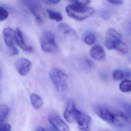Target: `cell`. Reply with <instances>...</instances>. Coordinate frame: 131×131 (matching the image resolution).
<instances>
[{"label":"cell","mask_w":131,"mask_h":131,"mask_svg":"<svg viewBox=\"0 0 131 131\" xmlns=\"http://www.w3.org/2000/svg\"><path fill=\"white\" fill-rule=\"evenodd\" d=\"M66 11L71 18L76 21H81L94 14L95 10L92 7L81 6L73 4L67 5Z\"/></svg>","instance_id":"obj_1"},{"label":"cell","mask_w":131,"mask_h":131,"mask_svg":"<svg viewBox=\"0 0 131 131\" xmlns=\"http://www.w3.org/2000/svg\"><path fill=\"white\" fill-rule=\"evenodd\" d=\"M50 77L58 92H64L68 85V77L67 74L61 69L53 68L50 72Z\"/></svg>","instance_id":"obj_2"},{"label":"cell","mask_w":131,"mask_h":131,"mask_svg":"<svg viewBox=\"0 0 131 131\" xmlns=\"http://www.w3.org/2000/svg\"><path fill=\"white\" fill-rule=\"evenodd\" d=\"M40 44L41 49L44 52L54 53L58 51L55 37L50 32H45L42 34L41 37Z\"/></svg>","instance_id":"obj_3"},{"label":"cell","mask_w":131,"mask_h":131,"mask_svg":"<svg viewBox=\"0 0 131 131\" xmlns=\"http://www.w3.org/2000/svg\"><path fill=\"white\" fill-rule=\"evenodd\" d=\"M23 4L28 8L35 17L38 22L42 23L45 18L40 1L37 0H27L22 1Z\"/></svg>","instance_id":"obj_4"},{"label":"cell","mask_w":131,"mask_h":131,"mask_svg":"<svg viewBox=\"0 0 131 131\" xmlns=\"http://www.w3.org/2000/svg\"><path fill=\"white\" fill-rule=\"evenodd\" d=\"M94 112L99 117L110 124L113 125L115 120V112L112 111L106 106L99 105L94 108Z\"/></svg>","instance_id":"obj_5"},{"label":"cell","mask_w":131,"mask_h":131,"mask_svg":"<svg viewBox=\"0 0 131 131\" xmlns=\"http://www.w3.org/2000/svg\"><path fill=\"white\" fill-rule=\"evenodd\" d=\"M75 121L78 124L79 130L89 131L91 122V118L86 113L77 109L75 117Z\"/></svg>","instance_id":"obj_6"},{"label":"cell","mask_w":131,"mask_h":131,"mask_svg":"<svg viewBox=\"0 0 131 131\" xmlns=\"http://www.w3.org/2000/svg\"><path fill=\"white\" fill-rule=\"evenodd\" d=\"M48 120L57 131H70L69 127L56 113H51L48 116Z\"/></svg>","instance_id":"obj_7"},{"label":"cell","mask_w":131,"mask_h":131,"mask_svg":"<svg viewBox=\"0 0 131 131\" xmlns=\"http://www.w3.org/2000/svg\"><path fill=\"white\" fill-rule=\"evenodd\" d=\"M15 66L18 72L21 75L25 76L30 71L32 63L26 58L20 57L15 61Z\"/></svg>","instance_id":"obj_8"},{"label":"cell","mask_w":131,"mask_h":131,"mask_svg":"<svg viewBox=\"0 0 131 131\" xmlns=\"http://www.w3.org/2000/svg\"><path fill=\"white\" fill-rule=\"evenodd\" d=\"M122 36L121 34L114 29H110L106 34L105 46L109 50L114 48V44L115 42L121 41Z\"/></svg>","instance_id":"obj_9"},{"label":"cell","mask_w":131,"mask_h":131,"mask_svg":"<svg viewBox=\"0 0 131 131\" xmlns=\"http://www.w3.org/2000/svg\"><path fill=\"white\" fill-rule=\"evenodd\" d=\"M77 109L74 101L72 100H68L64 114V118L67 122L72 123L75 121Z\"/></svg>","instance_id":"obj_10"},{"label":"cell","mask_w":131,"mask_h":131,"mask_svg":"<svg viewBox=\"0 0 131 131\" xmlns=\"http://www.w3.org/2000/svg\"><path fill=\"white\" fill-rule=\"evenodd\" d=\"M15 40L17 45L25 51L31 52L33 50L32 46L26 43L23 33L19 28H17L15 32Z\"/></svg>","instance_id":"obj_11"},{"label":"cell","mask_w":131,"mask_h":131,"mask_svg":"<svg viewBox=\"0 0 131 131\" xmlns=\"http://www.w3.org/2000/svg\"><path fill=\"white\" fill-rule=\"evenodd\" d=\"M130 118L125 113L121 111H115V120L113 125L119 127H124L128 124Z\"/></svg>","instance_id":"obj_12"},{"label":"cell","mask_w":131,"mask_h":131,"mask_svg":"<svg viewBox=\"0 0 131 131\" xmlns=\"http://www.w3.org/2000/svg\"><path fill=\"white\" fill-rule=\"evenodd\" d=\"M90 55L92 58L97 61H103L106 57L105 51L100 45H95L93 47L90 51Z\"/></svg>","instance_id":"obj_13"},{"label":"cell","mask_w":131,"mask_h":131,"mask_svg":"<svg viewBox=\"0 0 131 131\" xmlns=\"http://www.w3.org/2000/svg\"><path fill=\"white\" fill-rule=\"evenodd\" d=\"M4 41L6 45L8 48L14 45V41L15 38V32L11 28H5L3 31Z\"/></svg>","instance_id":"obj_14"},{"label":"cell","mask_w":131,"mask_h":131,"mask_svg":"<svg viewBox=\"0 0 131 131\" xmlns=\"http://www.w3.org/2000/svg\"><path fill=\"white\" fill-rule=\"evenodd\" d=\"M30 101L34 108L39 109L43 105V100L41 97L36 94H31L30 96Z\"/></svg>","instance_id":"obj_15"},{"label":"cell","mask_w":131,"mask_h":131,"mask_svg":"<svg viewBox=\"0 0 131 131\" xmlns=\"http://www.w3.org/2000/svg\"><path fill=\"white\" fill-rule=\"evenodd\" d=\"M60 31L63 32L66 35L75 37L77 36L74 31L68 25L65 23H61L59 24L58 27Z\"/></svg>","instance_id":"obj_16"},{"label":"cell","mask_w":131,"mask_h":131,"mask_svg":"<svg viewBox=\"0 0 131 131\" xmlns=\"http://www.w3.org/2000/svg\"><path fill=\"white\" fill-rule=\"evenodd\" d=\"M114 47V48H115L123 54H127L129 51L128 46L121 40L115 42Z\"/></svg>","instance_id":"obj_17"},{"label":"cell","mask_w":131,"mask_h":131,"mask_svg":"<svg viewBox=\"0 0 131 131\" xmlns=\"http://www.w3.org/2000/svg\"><path fill=\"white\" fill-rule=\"evenodd\" d=\"M47 12L50 19L57 22L61 21L63 20V16L60 12L50 9H47Z\"/></svg>","instance_id":"obj_18"},{"label":"cell","mask_w":131,"mask_h":131,"mask_svg":"<svg viewBox=\"0 0 131 131\" xmlns=\"http://www.w3.org/2000/svg\"><path fill=\"white\" fill-rule=\"evenodd\" d=\"M9 112L8 106L5 105H0V124L4 122Z\"/></svg>","instance_id":"obj_19"},{"label":"cell","mask_w":131,"mask_h":131,"mask_svg":"<svg viewBox=\"0 0 131 131\" xmlns=\"http://www.w3.org/2000/svg\"><path fill=\"white\" fill-rule=\"evenodd\" d=\"M120 90L124 93L131 91V81L129 80H125L122 82L119 85Z\"/></svg>","instance_id":"obj_20"},{"label":"cell","mask_w":131,"mask_h":131,"mask_svg":"<svg viewBox=\"0 0 131 131\" xmlns=\"http://www.w3.org/2000/svg\"><path fill=\"white\" fill-rule=\"evenodd\" d=\"M96 38L95 35L92 34H89L85 35L84 38V42L86 44L92 45L95 43Z\"/></svg>","instance_id":"obj_21"},{"label":"cell","mask_w":131,"mask_h":131,"mask_svg":"<svg viewBox=\"0 0 131 131\" xmlns=\"http://www.w3.org/2000/svg\"><path fill=\"white\" fill-rule=\"evenodd\" d=\"M112 76L115 80H122L124 78V73L121 70H115L113 72Z\"/></svg>","instance_id":"obj_22"},{"label":"cell","mask_w":131,"mask_h":131,"mask_svg":"<svg viewBox=\"0 0 131 131\" xmlns=\"http://www.w3.org/2000/svg\"><path fill=\"white\" fill-rule=\"evenodd\" d=\"M8 13L7 11L2 7H0V21H3L7 18Z\"/></svg>","instance_id":"obj_23"},{"label":"cell","mask_w":131,"mask_h":131,"mask_svg":"<svg viewBox=\"0 0 131 131\" xmlns=\"http://www.w3.org/2000/svg\"><path fill=\"white\" fill-rule=\"evenodd\" d=\"M125 114L130 119L131 118V104L130 103H124V104Z\"/></svg>","instance_id":"obj_24"},{"label":"cell","mask_w":131,"mask_h":131,"mask_svg":"<svg viewBox=\"0 0 131 131\" xmlns=\"http://www.w3.org/2000/svg\"><path fill=\"white\" fill-rule=\"evenodd\" d=\"M11 126L7 123L0 124V131H10Z\"/></svg>","instance_id":"obj_25"},{"label":"cell","mask_w":131,"mask_h":131,"mask_svg":"<svg viewBox=\"0 0 131 131\" xmlns=\"http://www.w3.org/2000/svg\"><path fill=\"white\" fill-rule=\"evenodd\" d=\"M91 2V1L88 0H84V1H76L74 2V4L81 6H87Z\"/></svg>","instance_id":"obj_26"},{"label":"cell","mask_w":131,"mask_h":131,"mask_svg":"<svg viewBox=\"0 0 131 131\" xmlns=\"http://www.w3.org/2000/svg\"><path fill=\"white\" fill-rule=\"evenodd\" d=\"M9 48V53L10 56H15L17 55L19 53V51L18 49L14 45Z\"/></svg>","instance_id":"obj_27"},{"label":"cell","mask_w":131,"mask_h":131,"mask_svg":"<svg viewBox=\"0 0 131 131\" xmlns=\"http://www.w3.org/2000/svg\"><path fill=\"white\" fill-rule=\"evenodd\" d=\"M60 1H61L59 0H46L43 1L44 2L49 5L56 4H58Z\"/></svg>","instance_id":"obj_28"},{"label":"cell","mask_w":131,"mask_h":131,"mask_svg":"<svg viewBox=\"0 0 131 131\" xmlns=\"http://www.w3.org/2000/svg\"><path fill=\"white\" fill-rule=\"evenodd\" d=\"M85 62L86 65L90 68H93L95 65V64L93 62L89 59H86L85 60Z\"/></svg>","instance_id":"obj_29"},{"label":"cell","mask_w":131,"mask_h":131,"mask_svg":"<svg viewBox=\"0 0 131 131\" xmlns=\"http://www.w3.org/2000/svg\"><path fill=\"white\" fill-rule=\"evenodd\" d=\"M108 2L111 3V4H113L116 5H121L123 4L124 1H117V0H115V1H108Z\"/></svg>","instance_id":"obj_30"},{"label":"cell","mask_w":131,"mask_h":131,"mask_svg":"<svg viewBox=\"0 0 131 131\" xmlns=\"http://www.w3.org/2000/svg\"><path fill=\"white\" fill-rule=\"evenodd\" d=\"M101 16L104 19H108L109 18V15L106 11H103L101 13Z\"/></svg>","instance_id":"obj_31"},{"label":"cell","mask_w":131,"mask_h":131,"mask_svg":"<svg viewBox=\"0 0 131 131\" xmlns=\"http://www.w3.org/2000/svg\"><path fill=\"white\" fill-rule=\"evenodd\" d=\"M124 73V78L131 77V72L129 70L127 71Z\"/></svg>","instance_id":"obj_32"},{"label":"cell","mask_w":131,"mask_h":131,"mask_svg":"<svg viewBox=\"0 0 131 131\" xmlns=\"http://www.w3.org/2000/svg\"><path fill=\"white\" fill-rule=\"evenodd\" d=\"M37 131H46L42 127H39L38 128Z\"/></svg>","instance_id":"obj_33"},{"label":"cell","mask_w":131,"mask_h":131,"mask_svg":"<svg viewBox=\"0 0 131 131\" xmlns=\"http://www.w3.org/2000/svg\"><path fill=\"white\" fill-rule=\"evenodd\" d=\"M130 29L131 30V22L130 24Z\"/></svg>","instance_id":"obj_34"},{"label":"cell","mask_w":131,"mask_h":131,"mask_svg":"<svg viewBox=\"0 0 131 131\" xmlns=\"http://www.w3.org/2000/svg\"><path fill=\"white\" fill-rule=\"evenodd\" d=\"M0 72H1V68H0Z\"/></svg>","instance_id":"obj_35"}]
</instances>
